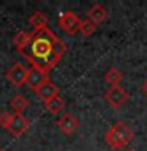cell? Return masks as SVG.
<instances>
[{
    "instance_id": "20",
    "label": "cell",
    "mask_w": 147,
    "mask_h": 151,
    "mask_svg": "<svg viewBox=\"0 0 147 151\" xmlns=\"http://www.w3.org/2000/svg\"><path fill=\"white\" fill-rule=\"evenodd\" d=\"M0 151H3V150H0Z\"/></svg>"
},
{
    "instance_id": "5",
    "label": "cell",
    "mask_w": 147,
    "mask_h": 151,
    "mask_svg": "<svg viewBox=\"0 0 147 151\" xmlns=\"http://www.w3.org/2000/svg\"><path fill=\"white\" fill-rule=\"evenodd\" d=\"M28 127H30V123H28V120L22 115V113H13L11 123H9V126H8L7 131L13 137L19 139V137L24 135L28 131Z\"/></svg>"
},
{
    "instance_id": "19",
    "label": "cell",
    "mask_w": 147,
    "mask_h": 151,
    "mask_svg": "<svg viewBox=\"0 0 147 151\" xmlns=\"http://www.w3.org/2000/svg\"><path fill=\"white\" fill-rule=\"evenodd\" d=\"M123 151H136V150H133V148H127V150H123Z\"/></svg>"
},
{
    "instance_id": "15",
    "label": "cell",
    "mask_w": 147,
    "mask_h": 151,
    "mask_svg": "<svg viewBox=\"0 0 147 151\" xmlns=\"http://www.w3.org/2000/svg\"><path fill=\"white\" fill-rule=\"evenodd\" d=\"M122 79H123V74L117 68H109L106 71V74H104V80H106L109 87H119Z\"/></svg>"
},
{
    "instance_id": "13",
    "label": "cell",
    "mask_w": 147,
    "mask_h": 151,
    "mask_svg": "<svg viewBox=\"0 0 147 151\" xmlns=\"http://www.w3.org/2000/svg\"><path fill=\"white\" fill-rule=\"evenodd\" d=\"M65 106H66V102H65V99L60 96H55V98H52V99H49V101H46L44 102V107H46V110L49 112V113H52V115H57V113H60L62 110L65 109Z\"/></svg>"
},
{
    "instance_id": "1",
    "label": "cell",
    "mask_w": 147,
    "mask_h": 151,
    "mask_svg": "<svg viewBox=\"0 0 147 151\" xmlns=\"http://www.w3.org/2000/svg\"><path fill=\"white\" fill-rule=\"evenodd\" d=\"M66 50L65 42L51 30L49 27L44 30L33 33L32 41L21 54L25 60L32 63V66L41 69L43 73H49L60 63L62 57Z\"/></svg>"
},
{
    "instance_id": "8",
    "label": "cell",
    "mask_w": 147,
    "mask_h": 151,
    "mask_svg": "<svg viewBox=\"0 0 147 151\" xmlns=\"http://www.w3.org/2000/svg\"><path fill=\"white\" fill-rule=\"evenodd\" d=\"M47 80H49V77H47L46 73H43L41 69L32 66V68L28 69V76H27V82L25 83L35 91V90H38L44 82H47Z\"/></svg>"
},
{
    "instance_id": "9",
    "label": "cell",
    "mask_w": 147,
    "mask_h": 151,
    "mask_svg": "<svg viewBox=\"0 0 147 151\" xmlns=\"http://www.w3.org/2000/svg\"><path fill=\"white\" fill-rule=\"evenodd\" d=\"M87 19L92 21L93 24H97V25H100V24H103L108 19V9L101 3H93L87 9Z\"/></svg>"
},
{
    "instance_id": "7",
    "label": "cell",
    "mask_w": 147,
    "mask_h": 151,
    "mask_svg": "<svg viewBox=\"0 0 147 151\" xmlns=\"http://www.w3.org/2000/svg\"><path fill=\"white\" fill-rule=\"evenodd\" d=\"M57 126H59V129L63 135H73L79 129V120L73 113H63L57 120Z\"/></svg>"
},
{
    "instance_id": "10",
    "label": "cell",
    "mask_w": 147,
    "mask_h": 151,
    "mask_svg": "<svg viewBox=\"0 0 147 151\" xmlns=\"http://www.w3.org/2000/svg\"><path fill=\"white\" fill-rule=\"evenodd\" d=\"M35 93L38 94V98L43 99V101L46 102V101H49V99H52V98L59 96L60 90H59V87H57L54 82L47 80V82H44L38 90H35Z\"/></svg>"
},
{
    "instance_id": "3",
    "label": "cell",
    "mask_w": 147,
    "mask_h": 151,
    "mask_svg": "<svg viewBox=\"0 0 147 151\" xmlns=\"http://www.w3.org/2000/svg\"><path fill=\"white\" fill-rule=\"evenodd\" d=\"M81 25H82V21L73 11H63L59 16V27L66 35H76L81 30Z\"/></svg>"
},
{
    "instance_id": "2",
    "label": "cell",
    "mask_w": 147,
    "mask_h": 151,
    "mask_svg": "<svg viewBox=\"0 0 147 151\" xmlns=\"http://www.w3.org/2000/svg\"><path fill=\"white\" fill-rule=\"evenodd\" d=\"M135 139V132L130 129V126L123 121H117L104 135V142L112 150H123L128 143Z\"/></svg>"
},
{
    "instance_id": "17",
    "label": "cell",
    "mask_w": 147,
    "mask_h": 151,
    "mask_svg": "<svg viewBox=\"0 0 147 151\" xmlns=\"http://www.w3.org/2000/svg\"><path fill=\"white\" fill-rule=\"evenodd\" d=\"M11 118H13V113H9V112H2L0 113V126L3 127V129H8V126H9V123H11Z\"/></svg>"
},
{
    "instance_id": "18",
    "label": "cell",
    "mask_w": 147,
    "mask_h": 151,
    "mask_svg": "<svg viewBox=\"0 0 147 151\" xmlns=\"http://www.w3.org/2000/svg\"><path fill=\"white\" fill-rule=\"evenodd\" d=\"M144 93L147 94V80H146V82H144Z\"/></svg>"
},
{
    "instance_id": "6",
    "label": "cell",
    "mask_w": 147,
    "mask_h": 151,
    "mask_svg": "<svg viewBox=\"0 0 147 151\" xmlns=\"http://www.w3.org/2000/svg\"><path fill=\"white\" fill-rule=\"evenodd\" d=\"M28 69L22 63H14L11 68L7 71V79L11 82L14 87H22L27 82Z\"/></svg>"
},
{
    "instance_id": "11",
    "label": "cell",
    "mask_w": 147,
    "mask_h": 151,
    "mask_svg": "<svg viewBox=\"0 0 147 151\" xmlns=\"http://www.w3.org/2000/svg\"><path fill=\"white\" fill-rule=\"evenodd\" d=\"M28 25L33 28V33H38L41 30L47 28V17L44 13L41 11H35L28 16Z\"/></svg>"
},
{
    "instance_id": "16",
    "label": "cell",
    "mask_w": 147,
    "mask_h": 151,
    "mask_svg": "<svg viewBox=\"0 0 147 151\" xmlns=\"http://www.w3.org/2000/svg\"><path fill=\"white\" fill-rule=\"evenodd\" d=\"M97 28H98V25L97 24H93L92 21H82V25H81V30H79V33H82V35L85 36V38H89V36H92L95 32H97Z\"/></svg>"
},
{
    "instance_id": "14",
    "label": "cell",
    "mask_w": 147,
    "mask_h": 151,
    "mask_svg": "<svg viewBox=\"0 0 147 151\" xmlns=\"http://www.w3.org/2000/svg\"><path fill=\"white\" fill-rule=\"evenodd\" d=\"M28 104H30V101L24 94H14L11 98V101H9V106H11L14 113H22L28 107Z\"/></svg>"
},
{
    "instance_id": "12",
    "label": "cell",
    "mask_w": 147,
    "mask_h": 151,
    "mask_svg": "<svg viewBox=\"0 0 147 151\" xmlns=\"http://www.w3.org/2000/svg\"><path fill=\"white\" fill-rule=\"evenodd\" d=\"M32 38H33V32L19 30L16 35H14V38H13V44H14V47H16V50L17 52L24 50L28 46V42L32 41Z\"/></svg>"
},
{
    "instance_id": "4",
    "label": "cell",
    "mask_w": 147,
    "mask_h": 151,
    "mask_svg": "<svg viewBox=\"0 0 147 151\" xmlns=\"http://www.w3.org/2000/svg\"><path fill=\"white\" fill-rule=\"evenodd\" d=\"M104 101L112 109H120L128 101V91L123 87H120V85L119 87H111L104 93Z\"/></svg>"
}]
</instances>
